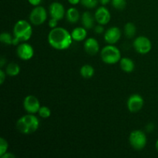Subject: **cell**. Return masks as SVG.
<instances>
[{
  "label": "cell",
  "instance_id": "1",
  "mask_svg": "<svg viewBox=\"0 0 158 158\" xmlns=\"http://www.w3.org/2000/svg\"><path fill=\"white\" fill-rule=\"evenodd\" d=\"M71 33L63 27L52 29L48 34V43L53 49L64 50L68 49L73 43Z\"/></svg>",
  "mask_w": 158,
  "mask_h": 158
},
{
  "label": "cell",
  "instance_id": "2",
  "mask_svg": "<svg viewBox=\"0 0 158 158\" xmlns=\"http://www.w3.org/2000/svg\"><path fill=\"white\" fill-rule=\"evenodd\" d=\"M32 34V28L30 23L26 20H19L14 26V39L12 45H19V43L28 41Z\"/></svg>",
  "mask_w": 158,
  "mask_h": 158
},
{
  "label": "cell",
  "instance_id": "3",
  "mask_svg": "<svg viewBox=\"0 0 158 158\" xmlns=\"http://www.w3.org/2000/svg\"><path fill=\"white\" fill-rule=\"evenodd\" d=\"M40 127V120L33 114H29L20 117L16 122V128L21 134H33Z\"/></svg>",
  "mask_w": 158,
  "mask_h": 158
},
{
  "label": "cell",
  "instance_id": "4",
  "mask_svg": "<svg viewBox=\"0 0 158 158\" xmlns=\"http://www.w3.org/2000/svg\"><path fill=\"white\" fill-rule=\"evenodd\" d=\"M100 57L102 61L106 64H115L121 60V53L117 46L109 44L101 49Z\"/></svg>",
  "mask_w": 158,
  "mask_h": 158
},
{
  "label": "cell",
  "instance_id": "5",
  "mask_svg": "<svg viewBox=\"0 0 158 158\" xmlns=\"http://www.w3.org/2000/svg\"><path fill=\"white\" fill-rule=\"evenodd\" d=\"M129 142L131 146L137 151L143 149L147 145V136L144 132L140 130L132 131L129 136Z\"/></svg>",
  "mask_w": 158,
  "mask_h": 158
},
{
  "label": "cell",
  "instance_id": "6",
  "mask_svg": "<svg viewBox=\"0 0 158 158\" xmlns=\"http://www.w3.org/2000/svg\"><path fill=\"white\" fill-rule=\"evenodd\" d=\"M47 19V12L46 9L41 6H35L29 15V20L32 24L40 26L46 22Z\"/></svg>",
  "mask_w": 158,
  "mask_h": 158
},
{
  "label": "cell",
  "instance_id": "7",
  "mask_svg": "<svg viewBox=\"0 0 158 158\" xmlns=\"http://www.w3.org/2000/svg\"><path fill=\"white\" fill-rule=\"evenodd\" d=\"M133 46L136 52L142 55L148 53L152 48L151 40L148 37L143 35L137 37L133 43Z\"/></svg>",
  "mask_w": 158,
  "mask_h": 158
},
{
  "label": "cell",
  "instance_id": "8",
  "mask_svg": "<svg viewBox=\"0 0 158 158\" xmlns=\"http://www.w3.org/2000/svg\"><path fill=\"white\" fill-rule=\"evenodd\" d=\"M40 100L33 95H28L23 100V107L28 114H35L38 113L40 108Z\"/></svg>",
  "mask_w": 158,
  "mask_h": 158
},
{
  "label": "cell",
  "instance_id": "9",
  "mask_svg": "<svg viewBox=\"0 0 158 158\" xmlns=\"http://www.w3.org/2000/svg\"><path fill=\"white\" fill-rule=\"evenodd\" d=\"M16 54L22 60H31L34 55V49L32 46L26 42H23L18 45L16 48Z\"/></svg>",
  "mask_w": 158,
  "mask_h": 158
},
{
  "label": "cell",
  "instance_id": "10",
  "mask_svg": "<svg viewBox=\"0 0 158 158\" xmlns=\"http://www.w3.org/2000/svg\"><path fill=\"white\" fill-rule=\"evenodd\" d=\"M143 103H144V100H143V97L140 94H134L128 98L127 106V109L130 112L136 113L142 109V107L143 106Z\"/></svg>",
  "mask_w": 158,
  "mask_h": 158
},
{
  "label": "cell",
  "instance_id": "11",
  "mask_svg": "<svg viewBox=\"0 0 158 158\" xmlns=\"http://www.w3.org/2000/svg\"><path fill=\"white\" fill-rule=\"evenodd\" d=\"M49 12L51 18L56 19L58 21L63 19L66 15L64 6L59 2H53L51 3L49 7Z\"/></svg>",
  "mask_w": 158,
  "mask_h": 158
},
{
  "label": "cell",
  "instance_id": "12",
  "mask_svg": "<svg viewBox=\"0 0 158 158\" xmlns=\"http://www.w3.org/2000/svg\"><path fill=\"white\" fill-rule=\"evenodd\" d=\"M94 18L96 21L100 25H106L110 21L111 15L108 9H106L104 6H100L98 9L96 10L94 14Z\"/></svg>",
  "mask_w": 158,
  "mask_h": 158
},
{
  "label": "cell",
  "instance_id": "13",
  "mask_svg": "<svg viewBox=\"0 0 158 158\" xmlns=\"http://www.w3.org/2000/svg\"><path fill=\"white\" fill-rule=\"evenodd\" d=\"M121 37V31L117 26L109 28L104 33V40L108 44H115Z\"/></svg>",
  "mask_w": 158,
  "mask_h": 158
},
{
  "label": "cell",
  "instance_id": "14",
  "mask_svg": "<svg viewBox=\"0 0 158 158\" xmlns=\"http://www.w3.org/2000/svg\"><path fill=\"white\" fill-rule=\"evenodd\" d=\"M83 46H84V49L86 53L90 56L96 55L98 53L99 50H100V44H99L98 41L93 37L86 39Z\"/></svg>",
  "mask_w": 158,
  "mask_h": 158
},
{
  "label": "cell",
  "instance_id": "15",
  "mask_svg": "<svg viewBox=\"0 0 158 158\" xmlns=\"http://www.w3.org/2000/svg\"><path fill=\"white\" fill-rule=\"evenodd\" d=\"M71 35L74 41L81 42L86 39L87 36V31L84 27H77L72 31Z\"/></svg>",
  "mask_w": 158,
  "mask_h": 158
},
{
  "label": "cell",
  "instance_id": "16",
  "mask_svg": "<svg viewBox=\"0 0 158 158\" xmlns=\"http://www.w3.org/2000/svg\"><path fill=\"white\" fill-rule=\"evenodd\" d=\"M120 66L122 70L125 73H132L135 69L134 62L128 57H123L120 60Z\"/></svg>",
  "mask_w": 158,
  "mask_h": 158
},
{
  "label": "cell",
  "instance_id": "17",
  "mask_svg": "<svg viewBox=\"0 0 158 158\" xmlns=\"http://www.w3.org/2000/svg\"><path fill=\"white\" fill-rule=\"evenodd\" d=\"M94 20L95 18L93 17V15L89 12H85L82 15L81 21L83 27L86 29H92L94 26Z\"/></svg>",
  "mask_w": 158,
  "mask_h": 158
},
{
  "label": "cell",
  "instance_id": "18",
  "mask_svg": "<svg viewBox=\"0 0 158 158\" xmlns=\"http://www.w3.org/2000/svg\"><path fill=\"white\" fill-rule=\"evenodd\" d=\"M80 12L77 10V9L74 7H71L68 9L66 12V19L70 23H77L80 20Z\"/></svg>",
  "mask_w": 158,
  "mask_h": 158
},
{
  "label": "cell",
  "instance_id": "19",
  "mask_svg": "<svg viewBox=\"0 0 158 158\" xmlns=\"http://www.w3.org/2000/svg\"><path fill=\"white\" fill-rule=\"evenodd\" d=\"M80 75L84 79H90L94 75V68L89 64H85L80 68Z\"/></svg>",
  "mask_w": 158,
  "mask_h": 158
},
{
  "label": "cell",
  "instance_id": "20",
  "mask_svg": "<svg viewBox=\"0 0 158 158\" xmlns=\"http://www.w3.org/2000/svg\"><path fill=\"white\" fill-rule=\"evenodd\" d=\"M6 73L10 77H15L20 73V67L17 63H10L6 68Z\"/></svg>",
  "mask_w": 158,
  "mask_h": 158
},
{
  "label": "cell",
  "instance_id": "21",
  "mask_svg": "<svg viewBox=\"0 0 158 158\" xmlns=\"http://www.w3.org/2000/svg\"><path fill=\"white\" fill-rule=\"evenodd\" d=\"M136 32H137V28L134 23H127L124 26V33L128 39L133 38L135 35Z\"/></svg>",
  "mask_w": 158,
  "mask_h": 158
},
{
  "label": "cell",
  "instance_id": "22",
  "mask_svg": "<svg viewBox=\"0 0 158 158\" xmlns=\"http://www.w3.org/2000/svg\"><path fill=\"white\" fill-rule=\"evenodd\" d=\"M14 37L12 36L9 32H4L0 35V41L5 45H12Z\"/></svg>",
  "mask_w": 158,
  "mask_h": 158
},
{
  "label": "cell",
  "instance_id": "23",
  "mask_svg": "<svg viewBox=\"0 0 158 158\" xmlns=\"http://www.w3.org/2000/svg\"><path fill=\"white\" fill-rule=\"evenodd\" d=\"M111 4L117 10H123L126 7L127 2L126 0H111Z\"/></svg>",
  "mask_w": 158,
  "mask_h": 158
},
{
  "label": "cell",
  "instance_id": "24",
  "mask_svg": "<svg viewBox=\"0 0 158 158\" xmlns=\"http://www.w3.org/2000/svg\"><path fill=\"white\" fill-rule=\"evenodd\" d=\"M99 0H81L80 3L83 6L87 9H94L98 5Z\"/></svg>",
  "mask_w": 158,
  "mask_h": 158
},
{
  "label": "cell",
  "instance_id": "25",
  "mask_svg": "<svg viewBox=\"0 0 158 158\" xmlns=\"http://www.w3.org/2000/svg\"><path fill=\"white\" fill-rule=\"evenodd\" d=\"M38 114L40 117H41L42 118H48V117L51 116V110L48 106H40V110L38 111Z\"/></svg>",
  "mask_w": 158,
  "mask_h": 158
},
{
  "label": "cell",
  "instance_id": "26",
  "mask_svg": "<svg viewBox=\"0 0 158 158\" xmlns=\"http://www.w3.org/2000/svg\"><path fill=\"white\" fill-rule=\"evenodd\" d=\"M9 148V143H8L7 140L3 137L0 138V156L6 154Z\"/></svg>",
  "mask_w": 158,
  "mask_h": 158
},
{
  "label": "cell",
  "instance_id": "27",
  "mask_svg": "<svg viewBox=\"0 0 158 158\" xmlns=\"http://www.w3.org/2000/svg\"><path fill=\"white\" fill-rule=\"evenodd\" d=\"M48 25H49V26L51 28V29H54V28L57 27V25H58V20L54 18H51L50 19H49V23H48Z\"/></svg>",
  "mask_w": 158,
  "mask_h": 158
},
{
  "label": "cell",
  "instance_id": "28",
  "mask_svg": "<svg viewBox=\"0 0 158 158\" xmlns=\"http://www.w3.org/2000/svg\"><path fill=\"white\" fill-rule=\"evenodd\" d=\"M94 31L97 34H103L104 32V28H103V25L99 24L98 26H97L94 29Z\"/></svg>",
  "mask_w": 158,
  "mask_h": 158
},
{
  "label": "cell",
  "instance_id": "29",
  "mask_svg": "<svg viewBox=\"0 0 158 158\" xmlns=\"http://www.w3.org/2000/svg\"><path fill=\"white\" fill-rule=\"evenodd\" d=\"M6 71H3L2 69H0V84L2 85L4 83L5 80H6Z\"/></svg>",
  "mask_w": 158,
  "mask_h": 158
},
{
  "label": "cell",
  "instance_id": "30",
  "mask_svg": "<svg viewBox=\"0 0 158 158\" xmlns=\"http://www.w3.org/2000/svg\"><path fill=\"white\" fill-rule=\"evenodd\" d=\"M29 4H31L33 6H38L41 4L42 0H28Z\"/></svg>",
  "mask_w": 158,
  "mask_h": 158
},
{
  "label": "cell",
  "instance_id": "31",
  "mask_svg": "<svg viewBox=\"0 0 158 158\" xmlns=\"http://www.w3.org/2000/svg\"><path fill=\"white\" fill-rule=\"evenodd\" d=\"M1 158H15V156L14 154H12V153H9V152H6V154H4L3 155L0 156Z\"/></svg>",
  "mask_w": 158,
  "mask_h": 158
},
{
  "label": "cell",
  "instance_id": "32",
  "mask_svg": "<svg viewBox=\"0 0 158 158\" xmlns=\"http://www.w3.org/2000/svg\"><path fill=\"white\" fill-rule=\"evenodd\" d=\"M154 126L153 123H149V124L148 125V126L146 127V130H147V132H151V131H154Z\"/></svg>",
  "mask_w": 158,
  "mask_h": 158
},
{
  "label": "cell",
  "instance_id": "33",
  "mask_svg": "<svg viewBox=\"0 0 158 158\" xmlns=\"http://www.w3.org/2000/svg\"><path fill=\"white\" fill-rule=\"evenodd\" d=\"M80 1H81V0H68L69 4L73 5V6H76V5L79 4V3L80 2Z\"/></svg>",
  "mask_w": 158,
  "mask_h": 158
},
{
  "label": "cell",
  "instance_id": "34",
  "mask_svg": "<svg viewBox=\"0 0 158 158\" xmlns=\"http://www.w3.org/2000/svg\"><path fill=\"white\" fill-rule=\"evenodd\" d=\"M99 2H100L102 6H106V5L109 4L111 0H99Z\"/></svg>",
  "mask_w": 158,
  "mask_h": 158
},
{
  "label": "cell",
  "instance_id": "35",
  "mask_svg": "<svg viewBox=\"0 0 158 158\" xmlns=\"http://www.w3.org/2000/svg\"><path fill=\"white\" fill-rule=\"evenodd\" d=\"M5 63H6V59L4 57H2L1 60H0V66H1V68H2L5 66Z\"/></svg>",
  "mask_w": 158,
  "mask_h": 158
},
{
  "label": "cell",
  "instance_id": "36",
  "mask_svg": "<svg viewBox=\"0 0 158 158\" xmlns=\"http://www.w3.org/2000/svg\"><path fill=\"white\" fill-rule=\"evenodd\" d=\"M155 148H156V150H157V151L158 152V139L157 140V142H156V144H155Z\"/></svg>",
  "mask_w": 158,
  "mask_h": 158
}]
</instances>
